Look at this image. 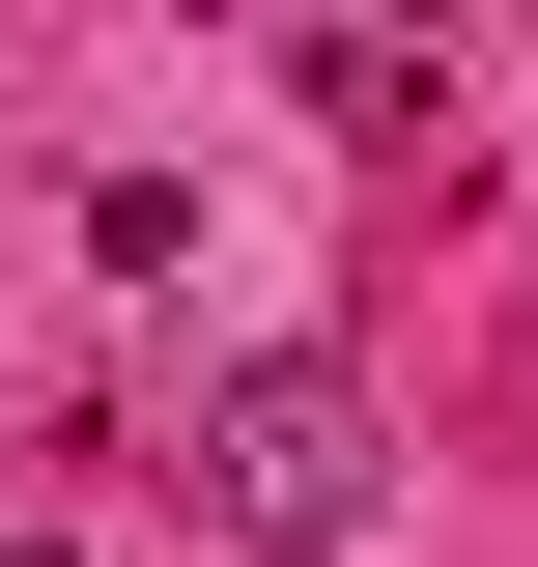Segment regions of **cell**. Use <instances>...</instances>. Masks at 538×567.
<instances>
[{"label":"cell","mask_w":538,"mask_h":567,"mask_svg":"<svg viewBox=\"0 0 538 567\" xmlns=\"http://www.w3.org/2000/svg\"><path fill=\"white\" fill-rule=\"evenodd\" d=\"M199 511H227L256 567H369V539H397V425H369V369H312V341L227 369V398H199Z\"/></svg>","instance_id":"6da1fadb"},{"label":"cell","mask_w":538,"mask_h":567,"mask_svg":"<svg viewBox=\"0 0 538 567\" xmlns=\"http://www.w3.org/2000/svg\"><path fill=\"white\" fill-rule=\"evenodd\" d=\"M312 114H340V142H454V58H397V29H312Z\"/></svg>","instance_id":"7a4b0ae2"}]
</instances>
